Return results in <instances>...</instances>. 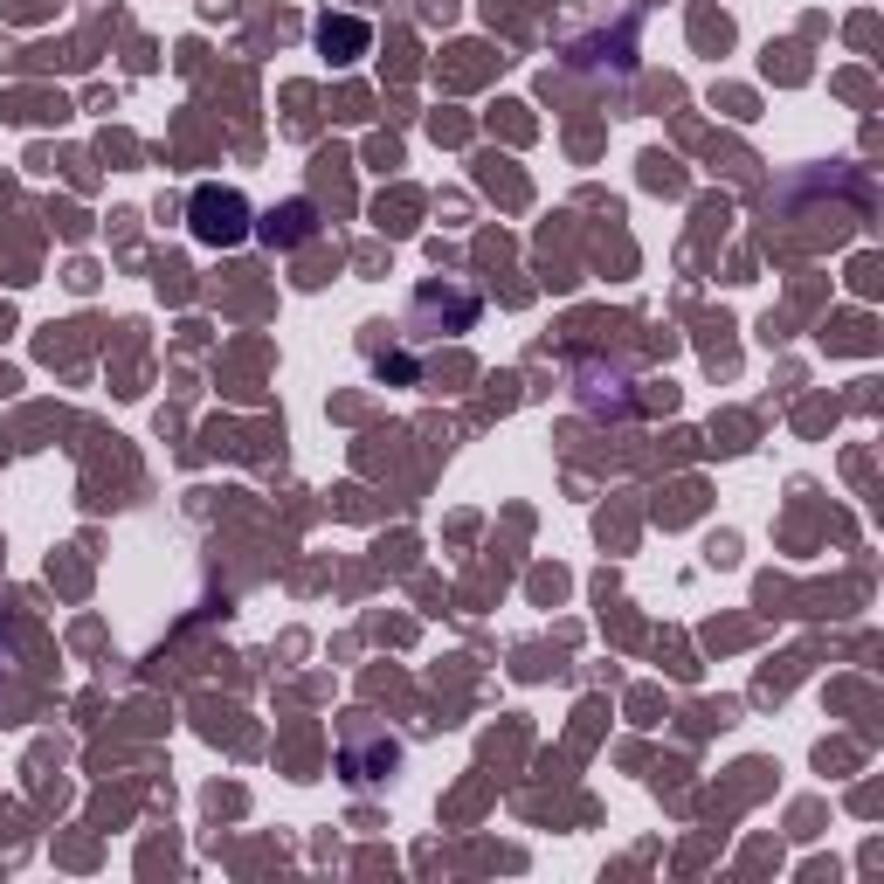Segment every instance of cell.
Listing matches in <instances>:
<instances>
[{
  "mask_svg": "<svg viewBox=\"0 0 884 884\" xmlns=\"http://www.w3.org/2000/svg\"><path fill=\"white\" fill-rule=\"evenodd\" d=\"M194 214H200V221H194V235H200V243H235V235L249 229L243 194H214V187H208V194L194 200Z\"/></svg>",
  "mask_w": 884,
  "mask_h": 884,
  "instance_id": "6da1fadb",
  "label": "cell"
},
{
  "mask_svg": "<svg viewBox=\"0 0 884 884\" xmlns=\"http://www.w3.org/2000/svg\"><path fill=\"white\" fill-rule=\"evenodd\" d=\"M318 42H326V49H367V28H359V22H326V28H318Z\"/></svg>",
  "mask_w": 884,
  "mask_h": 884,
  "instance_id": "7a4b0ae2",
  "label": "cell"
}]
</instances>
